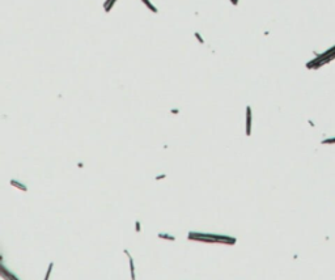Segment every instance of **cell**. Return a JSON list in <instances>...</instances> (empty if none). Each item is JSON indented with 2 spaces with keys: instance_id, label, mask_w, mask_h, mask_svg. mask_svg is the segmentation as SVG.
<instances>
[{
  "instance_id": "obj_1",
  "label": "cell",
  "mask_w": 335,
  "mask_h": 280,
  "mask_svg": "<svg viewBox=\"0 0 335 280\" xmlns=\"http://www.w3.org/2000/svg\"><path fill=\"white\" fill-rule=\"evenodd\" d=\"M158 237H160V238H169V239H172V241H174V237H172V236H166V234H158Z\"/></svg>"
}]
</instances>
